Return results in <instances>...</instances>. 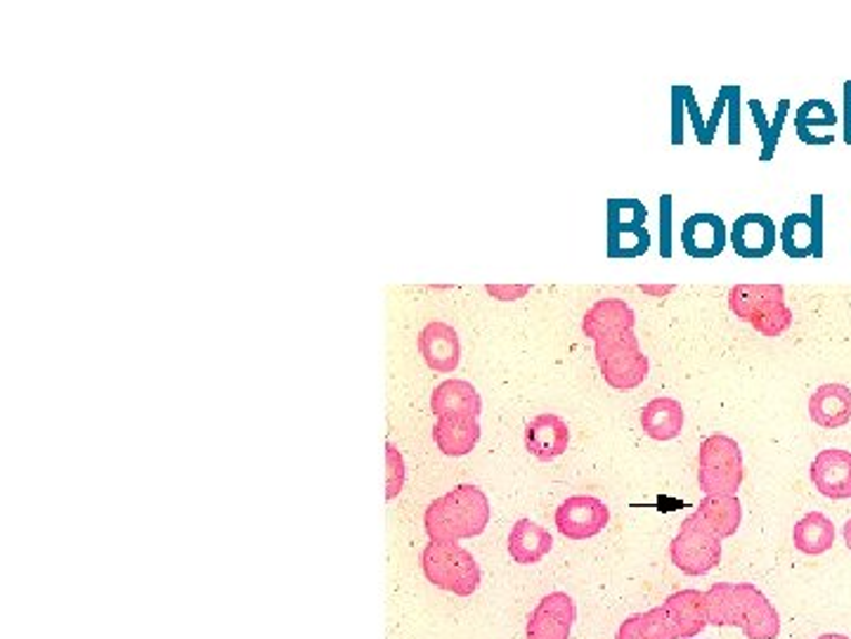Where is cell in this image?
I'll return each instance as SVG.
<instances>
[{"instance_id":"obj_35","label":"cell","mask_w":851,"mask_h":639,"mask_svg":"<svg viewBox=\"0 0 851 639\" xmlns=\"http://www.w3.org/2000/svg\"><path fill=\"white\" fill-rule=\"evenodd\" d=\"M724 109H726V90H724V88H719V98H716V102H714L712 117H710V121H707V140H710V145L714 142L716 128H719V119H722Z\"/></svg>"},{"instance_id":"obj_31","label":"cell","mask_w":851,"mask_h":639,"mask_svg":"<svg viewBox=\"0 0 851 639\" xmlns=\"http://www.w3.org/2000/svg\"><path fill=\"white\" fill-rule=\"evenodd\" d=\"M729 145H741V86H729Z\"/></svg>"},{"instance_id":"obj_12","label":"cell","mask_w":851,"mask_h":639,"mask_svg":"<svg viewBox=\"0 0 851 639\" xmlns=\"http://www.w3.org/2000/svg\"><path fill=\"white\" fill-rule=\"evenodd\" d=\"M775 223L771 216L750 212L738 216L731 230V244L733 252L745 260H760L766 258L775 247Z\"/></svg>"},{"instance_id":"obj_37","label":"cell","mask_w":851,"mask_h":639,"mask_svg":"<svg viewBox=\"0 0 851 639\" xmlns=\"http://www.w3.org/2000/svg\"><path fill=\"white\" fill-rule=\"evenodd\" d=\"M844 142L851 147V81L844 83Z\"/></svg>"},{"instance_id":"obj_23","label":"cell","mask_w":851,"mask_h":639,"mask_svg":"<svg viewBox=\"0 0 851 639\" xmlns=\"http://www.w3.org/2000/svg\"><path fill=\"white\" fill-rule=\"evenodd\" d=\"M695 514L724 540L735 535L738 525H741L743 521V507L738 495H705V500L700 502Z\"/></svg>"},{"instance_id":"obj_34","label":"cell","mask_w":851,"mask_h":639,"mask_svg":"<svg viewBox=\"0 0 851 639\" xmlns=\"http://www.w3.org/2000/svg\"><path fill=\"white\" fill-rule=\"evenodd\" d=\"M811 228L817 239V258H823V195L811 197Z\"/></svg>"},{"instance_id":"obj_7","label":"cell","mask_w":851,"mask_h":639,"mask_svg":"<svg viewBox=\"0 0 851 639\" xmlns=\"http://www.w3.org/2000/svg\"><path fill=\"white\" fill-rule=\"evenodd\" d=\"M672 563L686 576H705L722 561V538L695 512L679 525L676 538L670 542Z\"/></svg>"},{"instance_id":"obj_29","label":"cell","mask_w":851,"mask_h":639,"mask_svg":"<svg viewBox=\"0 0 851 639\" xmlns=\"http://www.w3.org/2000/svg\"><path fill=\"white\" fill-rule=\"evenodd\" d=\"M386 466H388V472H386V488H388L386 498L393 500V498L400 495L403 485H405V460L400 455V450H397L393 443L386 445Z\"/></svg>"},{"instance_id":"obj_1","label":"cell","mask_w":851,"mask_h":639,"mask_svg":"<svg viewBox=\"0 0 851 639\" xmlns=\"http://www.w3.org/2000/svg\"><path fill=\"white\" fill-rule=\"evenodd\" d=\"M707 594L710 626L741 628L748 639H775L781 616L750 582H714Z\"/></svg>"},{"instance_id":"obj_5","label":"cell","mask_w":851,"mask_h":639,"mask_svg":"<svg viewBox=\"0 0 851 639\" xmlns=\"http://www.w3.org/2000/svg\"><path fill=\"white\" fill-rule=\"evenodd\" d=\"M422 567L431 586L457 597H471L481 586V567L462 544L428 542L422 552Z\"/></svg>"},{"instance_id":"obj_14","label":"cell","mask_w":851,"mask_h":639,"mask_svg":"<svg viewBox=\"0 0 851 639\" xmlns=\"http://www.w3.org/2000/svg\"><path fill=\"white\" fill-rule=\"evenodd\" d=\"M567 443H571V431H567L565 420H561L554 412H544L535 420H530L525 426V448L527 453L540 462H552L561 458Z\"/></svg>"},{"instance_id":"obj_4","label":"cell","mask_w":851,"mask_h":639,"mask_svg":"<svg viewBox=\"0 0 851 639\" xmlns=\"http://www.w3.org/2000/svg\"><path fill=\"white\" fill-rule=\"evenodd\" d=\"M594 353L601 377L608 386L617 391H627L646 382L651 365L639 346V336L634 334V330H622L601 336V340L594 342Z\"/></svg>"},{"instance_id":"obj_18","label":"cell","mask_w":851,"mask_h":639,"mask_svg":"<svg viewBox=\"0 0 851 639\" xmlns=\"http://www.w3.org/2000/svg\"><path fill=\"white\" fill-rule=\"evenodd\" d=\"M809 417L821 429H840L851 420V389L844 384H823L811 393Z\"/></svg>"},{"instance_id":"obj_25","label":"cell","mask_w":851,"mask_h":639,"mask_svg":"<svg viewBox=\"0 0 851 639\" xmlns=\"http://www.w3.org/2000/svg\"><path fill=\"white\" fill-rule=\"evenodd\" d=\"M615 639H679V632L662 607L646 613H634L622 620Z\"/></svg>"},{"instance_id":"obj_28","label":"cell","mask_w":851,"mask_h":639,"mask_svg":"<svg viewBox=\"0 0 851 639\" xmlns=\"http://www.w3.org/2000/svg\"><path fill=\"white\" fill-rule=\"evenodd\" d=\"M838 124L835 107L828 100H807L794 115V128H832Z\"/></svg>"},{"instance_id":"obj_3","label":"cell","mask_w":851,"mask_h":639,"mask_svg":"<svg viewBox=\"0 0 851 639\" xmlns=\"http://www.w3.org/2000/svg\"><path fill=\"white\" fill-rule=\"evenodd\" d=\"M729 308L762 336H781L792 325V311L785 304L781 285H733Z\"/></svg>"},{"instance_id":"obj_10","label":"cell","mask_w":851,"mask_h":639,"mask_svg":"<svg viewBox=\"0 0 851 639\" xmlns=\"http://www.w3.org/2000/svg\"><path fill=\"white\" fill-rule=\"evenodd\" d=\"M577 618L575 601L565 592L546 594L537 609L530 613L525 637L527 639H571V630Z\"/></svg>"},{"instance_id":"obj_22","label":"cell","mask_w":851,"mask_h":639,"mask_svg":"<svg viewBox=\"0 0 851 639\" xmlns=\"http://www.w3.org/2000/svg\"><path fill=\"white\" fill-rule=\"evenodd\" d=\"M641 429L653 441H672L684 429V407L674 399H653L641 410Z\"/></svg>"},{"instance_id":"obj_32","label":"cell","mask_w":851,"mask_h":639,"mask_svg":"<svg viewBox=\"0 0 851 639\" xmlns=\"http://www.w3.org/2000/svg\"><path fill=\"white\" fill-rule=\"evenodd\" d=\"M684 92L681 86H672V145H684Z\"/></svg>"},{"instance_id":"obj_21","label":"cell","mask_w":851,"mask_h":639,"mask_svg":"<svg viewBox=\"0 0 851 639\" xmlns=\"http://www.w3.org/2000/svg\"><path fill=\"white\" fill-rule=\"evenodd\" d=\"M431 410L435 417L445 415H476L481 417L483 401L473 384L464 380H447L435 386L431 396Z\"/></svg>"},{"instance_id":"obj_40","label":"cell","mask_w":851,"mask_h":639,"mask_svg":"<svg viewBox=\"0 0 851 639\" xmlns=\"http://www.w3.org/2000/svg\"><path fill=\"white\" fill-rule=\"evenodd\" d=\"M819 639H849L847 635H835V632H828V635H821Z\"/></svg>"},{"instance_id":"obj_20","label":"cell","mask_w":851,"mask_h":639,"mask_svg":"<svg viewBox=\"0 0 851 639\" xmlns=\"http://www.w3.org/2000/svg\"><path fill=\"white\" fill-rule=\"evenodd\" d=\"M552 533L542 529L540 523L530 519H518L511 525L508 533V554L521 567H530V563L542 561L548 552H552Z\"/></svg>"},{"instance_id":"obj_17","label":"cell","mask_w":851,"mask_h":639,"mask_svg":"<svg viewBox=\"0 0 851 639\" xmlns=\"http://www.w3.org/2000/svg\"><path fill=\"white\" fill-rule=\"evenodd\" d=\"M433 441L447 458H464L481 441V422L476 415H445L433 429Z\"/></svg>"},{"instance_id":"obj_16","label":"cell","mask_w":851,"mask_h":639,"mask_svg":"<svg viewBox=\"0 0 851 639\" xmlns=\"http://www.w3.org/2000/svg\"><path fill=\"white\" fill-rule=\"evenodd\" d=\"M662 609L674 623L679 639H691L710 626L707 594L700 590H681L662 601Z\"/></svg>"},{"instance_id":"obj_27","label":"cell","mask_w":851,"mask_h":639,"mask_svg":"<svg viewBox=\"0 0 851 639\" xmlns=\"http://www.w3.org/2000/svg\"><path fill=\"white\" fill-rule=\"evenodd\" d=\"M750 109H752V119L756 124V130H760V138H762V161H771L773 155H775V147H779V140H781V134H783V124L788 119V109H790V100H781L779 102V111H775V119L769 121L766 115H764V107L760 100H750Z\"/></svg>"},{"instance_id":"obj_6","label":"cell","mask_w":851,"mask_h":639,"mask_svg":"<svg viewBox=\"0 0 851 639\" xmlns=\"http://www.w3.org/2000/svg\"><path fill=\"white\" fill-rule=\"evenodd\" d=\"M745 476L743 453L731 436L714 434L700 443L697 483L705 495H735Z\"/></svg>"},{"instance_id":"obj_2","label":"cell","mask_w":851,"mask_h":639,"mask_svg":"<svg viewBox=\"0 0 851 639\" xmlns=\"http://www.w3.org/2000/svg\"><path fill=\"white\" fill-rule=\"evenodd\" d=\"M424 523L431 542L459 544L464 538H476L489 523L487 495L478 485H457L428 504Z\"/></svg>"},{"instance_id":"obj_9","label":"cell","mask_w":851,"mask_h":639,"mask_svg":"<svg viewBox=\"0 0 851 639\" xmlns=\"http://www.w3.org/2000/svg\"><path fill=\"white\" fill-rule=\"evenodd\" d=\"M611 521V510L594 495H573L556 510V529L571 540L598 535Z\"/></svg>"},{"instance_id":"obj_30","label":"cell","mask_w":851,"mask_h":639,"mask_svg":"<svg viewBox=\"0 0 851 639\" xmlns=\"http://www.w3.org/2000/svg\"><path fill=\"white\" fill-rule=\"evenodd\" d=\"M660 256L672 258V195L660 197Z\"/></svg>"},{"instance_id":"obj_8","label":"cell","mask_w":851,"mask_h":639,"mask_svg":"<svg viewBox=\"0 0 851 639\" xmlns=\"http://www.w3.org/2000/svg\"><path fill=\"white\" fill-rule=\"evenodd\" d=\"M646 218L649 209L639 199H608V242H605L608 258L632 260L651 249Z\"/></svg>"},{"instance_id":"obj_38","label":"cell","mask_w":851,"mask_h":639,"mask_svg":"<svg viewBox=\"0 0 851 639\" xmlns=\"http://www.w3.org/2000/svg\"><path fill=\"white\" fill-rule=\"evenodd\" d=\"M798 136L804 145H813V147H825L835 142V136H813L811 130H804V128H798Z\"/></svg>"},{"instance_id":"obj_26","label":"cell","mask_w":851,"mask_h":639,"mask_svg":"<svg viewBox=\"0 0 851 639\" xmlns=\"http://www.w3.org/2000/svg\"><path fill=\"white\" fill-rule=\"evenodd\" d=\"M781 247L785 256L794 260L817 258V239H813L811 216L809 214H790L783 220V228L779 233Z\"/></svg>"},{"instance_id":"obj_19","label":"cell","mask_w":851,"mask_h":639,"mask_svg":"<svg viewBox=\"0 0 851 639\" xmlns=\"http://www.w3.org/2000/svg\"><path fill=\"white\" fill-rule=\"evenodd\" d=\"M634 325H636V315L627 304H624V301L601 298L590 311H586L582 320V332L596 342L605 334L634 330Z\"/></svg>"},{"instance_id":"obj_11","label":"cell","mask_w":851,"mask_h":639,"mask_svg":"<svg viewBox=\"0 0 851 639\" xmlns=\"http://www.w3.org/2000/svg\"><path fill=\"white\" fill-rule=\"evenodd\" d=\"M729 233L722 216L716 214H693L686 218L684 228H681V247H684L686 256L695 260H712L722 256L726 249Z\"/></svg>"},{"instance_id":"obj_36","label":"cell","mask_w":851,"mask_h":639,"mask_svg":"<svg viewBox=\"0 0 851 639\" xmlns=\"http://www.w3.org/2000/svg\"><path fill=\"white\" fill-rule=\"evenodd\" d=\"M530 292L527 285H487V294H492L495 298H502V301H516V298H523L525 294Z\"/></svg>"},{"instance_id":"obj_39","label":"cell","mask_w":851,"mask_h":639,"mask_svg":"<svg viewBox=\"0 0 851 639\" xmlns=\"http://www.w3.org/2000/svg\"><path fill=\"white\" fill-rule=\"evenodd\" d=\"M844 542H847V548L851 550V519L844 523Z\"/></svg>"},{"instance_id":"obj_24","label":"cell","mask_w":851,"mask_h":639,"mask_svg":"<svg viewBox=\"0 0 851 639\" xmlns=\"http://www.w3.org/2000/svg\"><path fill=\"white\" fill-rule=\"evenodd\" d=\"M794 548H798L802 554L817 557L828 552L832 544H835V525L832 521L821 514V512H809L802 517L798 523H794L792 531Z\"/></svg>"},{"instance_id":"obj_13","label":"cell","mask_w":851,"mask_h":639,"mask_svg":"<svg viewBox=\"0 0 851 639\" xmlns=\"http://www.w3.org/2000/svg\"><path fill=\"white\" fill-rule=\"evenodd\" d=\"M811 481L830 500L851 498V453L840 448L821 450L811 464Z\"/></svg>"},{"instance_id":"obj_33","label":"cell","mask_w":851,"mask_h":639,"mask_svg":"<svg viewBox=\"0 0 851 639\" xmlns=\"http://www.w3.org/2000/svg\"><path fill=\"white\" fill-rule=\"evenodd\" d=\"M681 92H684V105H686V111L691 115V121H693V128H695V138L700 145H710L707 140V124L703 119V115H700V107H697V100L693 96V88L691 86H681Z\"/></svg>"},{"instance_id":"obj_15","label":"cell","mask_w":851,"mask_h":639,"mask_svg":"<svg viewBox=\"0 0 851 639\" xmlns=\"http://www.w3.org/2000/svg\"><path fill=\"white\" fill-rule=\"evenodd\" d=\"M416 346H419V353L424 355L426 365L435 372L449 374L459 367V361H462L459 334L445 323H428L419 332Z\"/></svg>"}]
</instances>
